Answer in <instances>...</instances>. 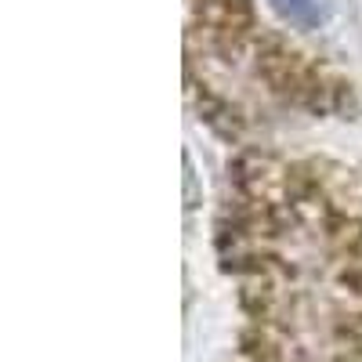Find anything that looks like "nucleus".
Masks as SVG:
<instances>
[{
	"label": "nucleus",
	"instance_id": "nucleus-1",
	"mask_svg": "<svg viewBox=\"0 0 362 362\" xmlns=\"http://www.w3.org/2000/svg\"><path fill=\"white\" fill-rule=\"evenodd\" d=\"M279 8H286L293 18H312V15H315L312 0H279Z\"/></svg>",
	"mask_w": 362,
	"mask_h": 362
}]
</instances>
